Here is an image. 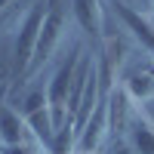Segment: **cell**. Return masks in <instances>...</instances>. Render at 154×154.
<instances>
[{
    "label": "cell",
    "instance_id": "cell-1",
    "mask_svg": "<svg viewBox=\"0 0 154 154\" xmlns=\"http://www.w3.org/2000/svg\"><path fill=\"white\" fill-rule=\"evenodd\" d=\"M46 0H34L28 6V12L22 16L19 28H16V46H12V71L9 77L16 83H25V74L31 68V59H34V49L37 40H40V28H43V19H46Z\"/></svg>",
    "mask_w": 154,
    "mask_h": 154
},
{
    "label": "cell",
    "instance_id": "cell-2",
    "mask_svg": "<svg viewBox=\"0 0 154 154\" xmlns=\"http://www.w3.org/2000/svg\"><path fill=\"white\" fill-rule=\"evenodd\" d=\"M80 62H83V46L74 43L71 46V56L56 68L53 80H49V86H46V102H49V111H53L56 126H62V123L71 117V114H68V102H71V89H74Z\"/></svg>",
    "mask_w": 154,
    "mask_h": 154
},
{
    "label": "cell",
    "instance_id": "cell-3",
    "mask_svg": "<svg viewBox=\"0 0 154 154\" xmlns=\"http://www.w3.org/2000/svg\"><path fill=\"white\" fill-rule=\"evenodd\" d=\"M68 3L71 0H65L62 6H53L46 12L43 28H40V40H37V49H34V59H31V68H28V74H25V80L34 77L49 59L56 56V49L62 46V40H65V25H68V12H65Z\"/></svg>",
    "mask_w": 154,
    "mask_h": 154
},
{
    "label": "cell",
    "instance_id": "cell-4",
    "mask_svg": "<svg viewBox=\"0 0 154 154\" xmlns=\"http://www.w3.org/2000/svg\"><path fill=\"white\" fill-rule=\"evenodd\" d=\"M111 136V120H108V99H102V105L93 111V117L86 120V126L77 133V154H99L105 148Z\"/></svg>",
    "mask_w": 154,
    "mask_h": 154
},
{
    "label": "cell",
    "instance_id": "cell-5",
    "mask_svg": "<svg viewBox=\"0 0 154 154\" xmlns=\"http://www.w3.org/2000/svg\"><path fill=\"white\" fill-rule=\"evenodd\" d=\"M111 6H114V16L123 22V28L142 43V49L148 56H154V22L148 16H142L139 9H133L126 0H111Z\"/></svg>",
    "mask_w": 154,
    "mask_h": 154
},
{
    "label": "cell",
    "instance_id": "cell-6",
    "mask_svg": "<svg viewBox=\"0 0 154 154\" xmlns=\"http://www.w3.org/2000/svg\"><path fill=\"white\" fill-rule=\"evenodd\" d=\"M71 16L80 25V31L86 37H93L96 43H105V9H102V0H71Z\"/></svg>",
    "mask_w": 154,
    "mask_h": 154
},
{
    "label": "cell",
    "instance_id": "cell-7",
    "mask_svg": "<svg viewBox=\"0 0 154 154\" xmlns=\"http://www.w3.org/2000/svg\"><path fill=\"white\" fill-rule=\"evenodd\" d=\"M108 120H111V136L117 139H126V133H130V123H133V99L126 96L123 83L111 86L108 93Z\"/></svg>",
    "mask_w": 154,
    "mask_h": 154
},
{
    "label": "cell",
    "instance_id": "cell-8",
    "mask_svg": "<svg viewBox=\"0 0 154 154\" xmlns=\"http://www.w3.org/2000/svg\"><path fill=\"white\" fill-rule=\"evenodd\" d=\"M28 142H34V136L25 123V117L16 114L9 105H3L0 108V148H19Z\"/></svg>",
    "mask_w": 154,
    "mask_h": 154
},
{
    "label": "cell",
    "instance_id": "cell-9",
    "mask_svg": "<svg viewBox=\"0 0 154 154\" xmlns=\"http://www.w3.org/2000/svg\"><path fill=\"white\" fill-rule=\"evenodd\" d=\"M123 89H126V96H130L133 102H151L154 99V77L142 68V71H130L123 77Z\"/></svg>",
    "mask_w": 154,
    "mask_h": 154
},
{
    "label": "cell",
    "instance_id": "cell-10",
    "mask_svg": "<svg viewBox=\"0 0 154 154\" xmlns=\"http://www.w3.org/2000/svg\"><path fill=\"white\" fill-rule=\"evenodd\" d=\"M126 139H130V145H133L136 154H154V123H151V120L133 117Z\"/></svg>",
    "mask_w": 154,
    "mask_h": 154
},
{
    "label": "cell",
    "instance_id": "cell-11",
    "mask_svg": "<svg viewBox=\"0 0 154 154\" xmlns=\"http://www.w3.org/2000/svg\"><path fill=\"white\" fill-rule=\"evenodd\" d=\"M46 105H49V102H46V93H40V89H34V93H28V96H25V102H22L19 114H22V117H28V114L40 111V108H46Z\"/></svg>",
    "mask_w": 154,
    "mask_h": 154
},
{
    "label": "cell",
    "instance_id": "cell-12",
    "mask_svg": "<svg viewBox=\"0 0 154 154\" xmlns=\"http://www.w3.org/2000/svg\"><path fill=\"white\" fill-rule=\"evenodd\" d=\"M0 154H40V145L28 142V145H19V148H0Z\"/></svg>",
    "mask_w": 154,
    "mask_h": 154
},
{
    "label": "cell",
    "instance_id": "cell-13",
    "mask_svg": "<svg viewBox=\"0 0 154 154\" xmlns=\"http://www.w3.org/2000/svg\"><path fill=\"white\" fill-rule=\"evenodd\" d=\"M62 3H65V0H46V6H49V9H53V6H62Z\"/></svg>",
    "mask_w": 154,
    "mask_h": 154
},
{
    "label": "cell",
    "instance_id": "cell-14",
    "mask_svg": "<svg viewBox=\"0 0 154 154\" xmlns=\"http://www.w3.org/2000/svg\"><path fill=\"white\" fill-rule=\"evenodd\" d=\"M145 71H148V74H151V77H154V62H151V65H148V68H145Z\"/></svg>",
    "mask_w": 154,
    "mask_h": 154
},
{
    "label": "cell",
    "instance_id": "cell-15",
    "mask_svg": "<svg viewBox=\"0 0 154 154\" xmlns=\"http://www.w3.org/2000/svg\"><path fill=\"white\" fill-rule=\"evenodd\" d=\"M139 3H148V0H139Z\"/></svg>",
    "mask_w": 154,
    "mask_h": 154
}]
</instances>
